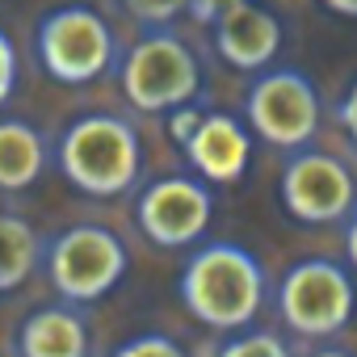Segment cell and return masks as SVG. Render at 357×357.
<instances>
[{
  "instance_id": "obj_3",
  "label": "cell",
  "mask_w": 357,
  "mask_h": 357,
  "mask_svg": "<svg viewBox=\"0 0 357 357\" xmlns=\"http://www.w3.org/2000/svg\"><path fill=\"white\" fill-rule=\"evenodd\" d=\"M202 89V68L190 43H181L168 30L143 34L126 63H122V93L139 114H168L181 109L198 97Z\"/></svg>"
},
{
  "instance_id": "obj_21",
  "label": "cell",
  "mask_w": 357,
  "mask_h": 357,
  "mask_svg": "<svg viewBox=\"0 0 357 357\" xmlns=\"http://www.w3.org/2000/svg\"><path fill=\"white\" fill-rule=\"evenodd\" d=\"M344 261H349V269L357 273V211H353L349 223H344Z\"/></svg>"
},
{
  "instance_id": "obj_4",
  "label": "cell",
  "mask_w": 357,
  "mask_h": 357,
  "mask_svg": "<svg viewBox=\"0 0 357 357\" xmlns=\"http://www.w3.org/2000/svg\"><path fill=\"white\" fill-rule=\"evenodd\" d=\"M43 261H47V278H51L55 294L68 298L72 307H84V303L105 298L122 282L126 244L109 227L80 223V227L59 231L51 240V248L43 252Z\"/></svg>"
},
{
  "instance_id": "obj_14",
  "label": "cell",
  "mask_w": 357,
  "mask_h": 357,
  "mask_svg": "<svg viewBox=\"0 0 357 357\" xmlns=\"http://www.w3.org/2000/svg\"><path fill=\"white\" fill-rule=\"evenodd\" d=\"M38 261H43L38 231L17 215H0V290H17L22 282H30Z\"/></svg>"
},
{
  "instance_id": "obj_13",
  "label": "cell",
  "mask_w": 357,
  "mask_h": 357,
  "mask_svg": "<svg viewBox=\"0 0 357 357\" xmlns=\"http://www.w3.org/2000/svg\"><path fill=\"white\" fill-rule=\"evenodd\" d=\"M47 168V143L43 135L22 122V118H5L0 122V190H30Z\"/></svg>"
},
{
  "instance_id": "obj_2",
  "label": "cell",
  "mask_w": 357,
  "mask_h": 357,
  "mask_svg": "<svg viewBox=\"0 0 357 357\" xmlns=\"http://www.w3.org/2000/svg\"><path fill=\"white\" fill-rule=\"evenodd\" d=\"M59 172L89 198H122L143 172V143L114 114H84L59 139Z\"/></svg>"
},
{
  "instance_id": "obj_15",
  "label": "cell",
  "mask_w": 357,
  "mask_h": 357,
  "mask_svg": "<svg viewBox=\"0 0 357 357\" xmlns=\"http://www.w3.org/2000/svg\"><path fill=\"white\" fill-rule=\"evenodd\" d=\"M219 357H290V349L273 332H240L219 349Z\"/></svg>"
},
{
  "instance_id": "obj_6",
  "label": "cell",
  "mask_w": 357,
  "mask_h": 357,
  "mask_svg": "<svg viewBox=\"0 0 357 357\" xmlns=\"http://www.w3.org/2000/svg\"><path fill=\"white\" fill-rule=\"evenodd\" d=\"M357 307V290L344 265L307 257L286 269L278 286V315L298 336H332L349 324Z\"/></svg>"
},
{
  "instance_id": "obj_8",
  "label": "cell",
  "mask_w": 357,
  "mask_h": 357,
  "mask_svg": "<svg viewBox=\"0 0 357 357\" xmlns=\"http://www.w3.org/2000/svg\"><path fill=\"white\" fill-rule=\"evenodd\" d=\"M353 172L344 168V160L328 155V151H298L286 160L282 168V206L311 227L324 223H340L353 215Z\"/></svg>"
},
{
  "instance_id": "obj_22",
  "label": "cell",
  "mask_w": 357,
  "mask_h": 357,
  "mask_svg": "<svg viewBox=\"0 0 357 357\" xmlns=\"http://www.w3.org/2000/svg\"><path fill=\"white\" fill-rule=\"evenodd\" d=\"M324 9L336 17H357V0H324Z\"/></svg>"
},
{
  "instance_id": "obj_7",
  "label": "cell",
  "mask_w": 357,
  "mask_h": 357,
  "mask_svg": "<svg viewBox=\"0 0 357 357\" xmlns=\"http://www.w3.org/2000/svg\"><path fill=\"white\" fill-rule=\"evenodd\" d=\"M244 118L265 143L286 147V151H303L319 130L315 84L294 68L261 72L244 97Z\"/></svg>"
},
{
  "instance_id": "obj_18",
  "label": "cell",
  "mask_w": 357,
  "mask_h": 357,
  "mask_svg": "<svg viewBox=\"0 0 357 357\" xmlns=\"http://www.w3.org/2000/svg\"><path fill=\"white\" fill-rule=\"evenodd\" d=\"M13 89H17V47L0 30V105L13 97Z\"/></svg>"
},
{
  "instance_id": "obj_16",
  "label": "cell",
  "mask_w": 357,
  "mask_h": 357,
  "mask_svg": "<svg viewBox=\"0 0 357 357\" xmlns=\"http://www.w3.org/2000/svg\"><path fill=\"white\" fill-rule=\"evenodd\" d=\"M109 357H185V349L164 332H143V336H130L126 344H118Z\"/></svg>"
},
{
  "instance_id": "obj_9",
  "label": "cell",
  "mask_w": 357,
  "mask_h": 357,
  "mask_svg": "<svg viewBox=\"0 0 357 357\" xmlns=\"http://www.w3.org/2000/svg\"><path fill=\"white\" fill-rule=\"evenodd\" d=\"M211 215H215V198L206 181H194V176H160L139 194V206H135L143 236L160 248L198 244L211 227Z\"/></svg>"
},
{
  "instance_id": "obj_5",
  "label": "cell",
  "mask_w": 357,
  "mask_h": 357,
  "mask_svg": "<svg viewBox=\"0 0 357 357\" xmlns=\"http://www.w3.org/2000/svg\"><path fill=\"white\" fill-rule=\"evenodd\" d=\"M38 59L59 84H93L114 63V30L89 5H59L38 22Z\"/></svg>"
},
{
  "instance_id": "obj_11",
  "label": "cell",
  "mask_w": 357,
  "mask_h": 357,
  "mask_svg": "<svg viewBox=\"0 0 357 357\" xmlns=\"http://www.w3.org/2000/svg\"><path fill=\"white\" fill-rule=\"evenodd\" d=\"M211 30H215V51L236 72H261V68H269V59L282 47V22L269 9L252 5V0H244L240 9H231L227 17H219Z\"/></svg>"
},
{
  "instance_id": "obj_1",
  "label": "cell",
  "mask_w": 357,
  "mask_h": 357,
  "mask_svg": "<svg viewBox=\"0 0 357 357\" xmlns=\"http://www.w3.org/2000/svg\"><path fill=\"white\" fill-rule=\"evenodd\" d=\"M181 303L215 332H244L265 307V269L248 248L215 240L185 261Z\"/></svg>"
},
{
  "instance_id": "obj_17",
  "label": "cell",
  "mask_w": 357,
  "mask_h": 357,
  "mask_svg": "<svg viewBox=\"0 0 357 357\" xmlns=\"http://www.w3.org/2000/svg\"><path fill=\"white\" fill-rule=\"evenodd\" d=\"M122 9L135 17V22H147V26H168L172 17H181L190 9V0H122Z\"/></svg>"
},
{
  "instance_id": "obj_19",
  "label": "cell",
  "mask_w": 357,
  "mask_h": 357,
  "mask_svg": "<svg viewBox=\"0 0 357 357\" xmlns=\"http://www.w3.org/2000/svg\"><path fill=\"white\" fill-rule=\"evenodd\" d=\"M240 5H244V0H190L185 13H194V22H202V26H215L219 17H227Z\"/></svg>"
},
{
  "instance_id": "obj_10",
  "label": "cell",
  "mask_w": 357,
  "mask_h": 357,
  "mask_svg": "<svg viewBox=\"0 0 357 357\" xmlns=\"http://www.w3.org/2000/svg\"><path fill=\"white\" fill-rule=\"evenodd\" d=\"M185 155L194 164V172L206 185H236L248 172V155H252V139L244 130L240 118L231 114H206L194 122V130L185 135Z\"/></svg>"
},
{
  "instance_id": "obj_20",
  "label": "cell",
  "mask_w": 357,
  "mask_h": 357,
  "mask_svg": "<svg viewBox=\"0 0 357 357\" xmlns=\"http://www.w3.org/2000/svg\"><path fill=\"white\" fill-rule=\"evenodd\" d=\"M336 122L349 130V139L357 143V80L349 84V93L340 97V105H336Z\"/></svg>"
},
{
  "instance_id": "obj_12",
  "label": "cell",
  "mask_w": 357,
  "mask_h": 357,
  "mask_svg": "<svg viewBox=\"0 0 357 357\" xmlns=\"http://www.w3.org/2000/svg\"><path fill=\"white\" fill-rule=\"evenodd\" d=\"M22 357H89V319L80 307H38L17 332Z\"/></svg>"
},
{
  "instance_id": "obj_23",
  "label": "cell",
  "mask_w": 357,
  "mask_h": 357,
  "mask_svg": "<svg viewBox=\"0 0 357 357\" xmlns=\"http://www.w3.org/2000/svg\"><path fill=\"white\" fill-rule=\"evenodd\" d=\"M311 357H353V353H344V349H319V353H311Z\"/></svg>"
}]
</instances>
